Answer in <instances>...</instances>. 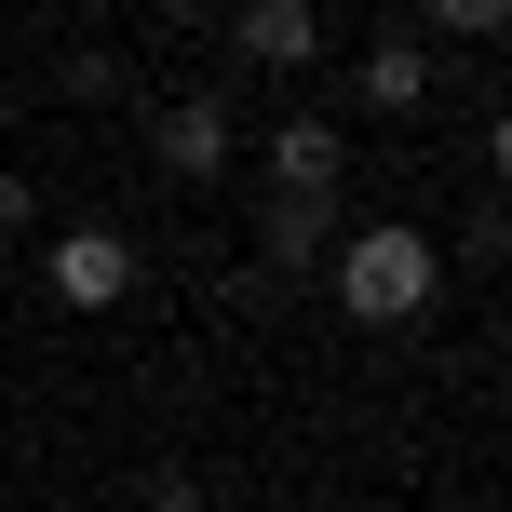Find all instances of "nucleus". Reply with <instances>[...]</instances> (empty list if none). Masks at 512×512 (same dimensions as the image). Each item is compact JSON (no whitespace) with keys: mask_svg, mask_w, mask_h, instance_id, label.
I'll return each mask as SVG.
<instances>
[{"mask_svg":"<svg viewBox=\"0 0 512 512\" xmlns=\"http://www.w3.org/2000/svg\"><path fill=\"white\" fill-rule=\"evenodd\" d=\"M432 297H445V256H432V230H405V216H378V230H351L337 243V310L351 324H432Z\"/></svg>","mask_w":512,"mask_h":512,"instance_id":"f257e3e1","label":"nucleus"},{"mask_svg":"<svg viewBox=\"0 0 512 512\" xmlns=\"http://www.w3.org/2000/svg\"><path fill=\"white\" fill-rule=\"evenodd\" d=\"M149 162H162L176 189H216V176L243 162V108L216 95V81H189V95H162V108H149Z\"/></svg>","mask_w":512,"mask_h":512,"instance_id":"f03ea898","label":"nucleus"},{"mask_svg":"<svg viewBox=\"0 0 512 512\" xmlns=\"http://www.w3.org/2000/svg\"><path fill=\"white\" fill-rule=\"evenodd\" d=\"M270 189H297V203H337V189H351L337 108H283V122H270Z\"/></svg>","mask_w":512,"mask_h":512,"instance_id":"7ed1b4c3","label":"nucleus"},{"mask_svg":"<svg viewBox=\"0 0 512 512\" xmlns=\"http://www.w3.org/2000/svg\"><path fill=\"white\" fill-rule=\"evenodd\" d=\"M351 95L378 108V122H418V108H432V41H418V27H391V41H364Z\"/></svg>","mask_w":512,"mask_h":512,"instance_id":"20e7f679","label":"nucleus"},{"mask_svg":"<svg viewBox=\"0 0 512 512\" xmlns=\"http://www.w3.org/2000/svg\"><path fill=\"white\" fill-rule=\"evenodd\" d=\"M54 297H68V310H122L135 297V243L122 230H68V243H54Z\"/></svg>","mask_w":512,"mask_h":512,"instance_id":"39448f33","label":"nucleus"},{"mask_svg":"<svg viewBox=\"0 0 512 512\" xmlns=\"http://www.w3.org/2000/svg\"><path fill=\"white\" fill-rule=\"evenodd\" d=\"M230 41H243V68H310V54H324V14H310V0H243Z\"/></svg>","mask_w":512,"mask_h":512,"instance_id":"423d86ee","label":"nucleus"},{"mask_svg":"<svg viewBox=\"0 0 512 512\" xmlns=\"http://www.w3.org/2000/svg\"><path fill=\"white\" fill-rule=\"evenodd\" d=\"M337 243V203H297V189H270V203H256V270H310V256Z\"/></svg>","mask_w":512,"mask_h":512,"instance_id":"0eeeda50","label":"nucleus"},{"mask_svg":"<svg viewBox=\"0 0 512 512\" xmlns=\"http://www.w3.org/2000/svg\"><path fill=\"white\" fill-rule=\"evenodd\" d=\"M135 512H216V486H203V472H189V459H162L149 486H135Z\"/></svg>","mask_w":512,"mask_h":512,"instance_id":"6e6552de","label":"nucleus"},{"mask_svg":"<svg viewBox=\"0 0 512 512\" xmlns=\"http://www.w3.org/2000/svg\"><path fill=\"white\" fill-rule=\"evenodd\" d=\"M54 95H68V108H108V95H122V68H108V54H68V68H54Z\"/></svg>","mask_w":512,"mask_h":512,"instance_id":"1a4fd4ad","label":"nucleus"},{"mask_svg":"<svg viewBox=\"0 0 512 512\" xmlns=\"http://www.w3.org/2000/svg\"><path fill=\"white\" fill-rule=\"evenodd\" d=\"M432 27H459V41H499V27H512V0H432Z\"/></svg>","mask_w":512,"mask_h":512,"instance_id":"9d476101","label":"nucleus"},{"mask_svg":"<svg viewBox=\"0 0 512 512\" xmlns=\"http://www.w3.org/2000/svg\"><path fill=\"white\" fill-rule=\"evenodd\" d=\"M27 216H41V189H27V176H14V162H0V243H14V230H27Z\"/></svg>","mask_w":512,"mask_h":512,"instance_id":"9b49d317","label":"nucleus"},{"mask_svg":"<svg viewBox=\"0 0 512 512\" xmlns=\"http://www.w3.org/2000/svg\"><path fill=\"white\" fill-rule=\"evenodd\" d=\"M162 14H216V0H162Z\"/></svg>","mask_w":512,"mask_h":512,"instance_id":"f8f14e48","label":"nucleus"}]
</instances>
